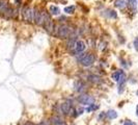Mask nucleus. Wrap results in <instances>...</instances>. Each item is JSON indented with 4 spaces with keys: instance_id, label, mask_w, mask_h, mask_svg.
<instances>
[{
    "instance_id": "obj_1",
    "label": "nucleus",
    "mask_w": 138,
    "mask_h": 125,
    "mask_svg": "<svg viewBox=\"0 0 138 125\" xmlns=\"http://www.w3.org/2000/svg\"><path fill=\"white\" fill-rule=\"evenodd\" d=\"M73 29L68 24H59V25H55L54 27V34L59 39H67L70 38L73 33Z\"/></svg>"
},
{
    "instance_id": "obj_2",
    "label": "nucleus",
    "mask_w": 138,
    "mask_h": 125,
    "mask_svg": "<svg viewBox=\"0 0 138 125\" xmlns=\"http://www.w3.org/2000/svg\"><path fill=\"white\" fill-rule=\"evenodd\" d=\"M77 55H78L77 60L84 67H90L91 65H94V62L96 61V57L92 53H83V52H81V53H79Z\"/></svg>"
},
{
    "instance_id": "obj_3",
    "label": "nucleus",
    "mask_w": 138,
    "mask_h": 125,
    "mask_svg": "<svg viewBox=\"0 0 138 125\" xmlns=\"http://www.w3.org/2000/svg\"><path fill=\"white\" fill-rule=\"evenodd\" d=\"M22 17L24 21L31 23L34 21V8L30 6H24L22 9Z\"/></svg>"
},
{
    "instance_id": "obj_4",
    "label": "nucleus",
    "mask_w": 138,
    "mask_h": 125,
    "mask_svg": "<svg viewBox=\"0 0 138 125\" xmlns=\"http://www.w3.org/2000/svg\"><path fill=\"white\" fill-rule=\"evenodd\" d=\"M43 26H44L45 30H46L48 33H50V34L54 33V27H55V25H54L53 20L51 19L50 15H48V16H47V18H46V20H45V22H44V24H43Z\"/></svg>"
},
{
    "instance_id": "obj_5",
    "label": "nucleus",
    "mask_w": 138,
    "mask_h": 125,
    "mask_svg": "<svg viewBox=\"0 0 138 125\" xmlns=\"http://www.w3.org/2000/svg\"><path fill=\"white\" fill-rule=\"evenodd\" d=\"M85 48H86V45L84 42L77 40L74 45V48H73V50H72V52H73L74 54H79V53H81V52H83L85 50Z\"/></svg>"
},
{
    "instance_id": "obj_6",
    "label": "nucleus",
    "mask_w": 138,
    "mask_h": 125,
    "mask_svg": "<svg viewBox=\"0 0 138 125\" xmlns=\"http://www.w3.org/2000/svg\"><path fill=\"white\" fill-rule=\"evenodd\" d=\"M60 109L63 115H69V116H72L75 113V110L72 107L70 102H63L62 104H60Z\"/></svg>"
},
{
    "instance_id": "obj_7",
    "label": "nucleus",
    "mask_w": 138,
    "mask_h": 125,
    "mask_svg": "<svg viewBox=\"0 0 138 125\" xmlns=\"http://www.w3.org/2000/svg\"><path fill=\"white\" fill-rule=\"evenodd\" d=\"M78 101L81 104H84V105H90V104L95 103V98L89 95H81L79 96Z\"/></svg>"
},
{
    "instance_id": "obj_8",
    "label": "nucleus",
    "mask_w": 138,
    "mask_h": 125,
    "mask_svg": "<svg viewBox=\"0 0 138 125\" xmlns=\"http://www.w3.org/2000/svg\"><path fill=\"white\" fill-rule=\"evenodd\" d=\"M87 86H86V83L82 80H76L74 82V90L77 93H83L86 91Z\"/></svg>"
},
{
    "instance_id": "obj_9",
    "label": "nucleus",
    "mask_w": 138,
    "mask_h": 125,
    "mask_svg": "<svg viewBox=\"0 0 138 125\" xmlns=\"http://www.w3.org/2000/svg\"><path fill=\"white\" fill-rule=\"evenodd\" d=\"M87 80L92 82V83H101L102 82V78L100 77V76L95 75V74H89L87 76Z\"/></svg>"
},
{
    "instance_id": "obj_10",
    "label": "nucleus",
    "mask_w": 138,
    "mask_h": 125,
    "mask_svg": "<svg viewBox=\"0 0 138 125\" xmlns=\"http://www.w3.org/2000/svg\"><path fill=\"white\" fill-rule=\"evenodd\" d=\"M49 13L53 16H57L60 14V9L58 6H55V5H50L49 6Z\"/></svg>"
},
{
    "instance_id": "obj_11",
    "label": "nucleus",
    "mask_w": 138,
    "mask_h": 125,
    "mask_svg": "<svg viewBox=\"0 0 138 125\" xmlns=\"http://www.w3.org/2000/svg\"><path fill=\"white\" fill-rule=\"evenodd\" d=\"M51 122L53 123V125H65V124L63 123L62 119H61L60 117H57V116H56V117H53Z\"/></svg>"
},
{
    "instance_id": "obj_12",
    "label": "nucleus",
    "mask_w": 138,
    "mask_h": 125,
    "mask_svg": "<svg viewBox=\"0 0 138 125\" xmlns=\"http://www.w3.org/2000/svg\"><path fill=\"white\" fill-rule=\"evenodd\" d=\"M115 6L120 9L126 8V1L125 0H115Z\"/></svg>"
},
{
    "instance_id": "obj_13",
    "label": "nucleus",
    "mask_w": 138,
    "mask_h": 125,
    "mask_svg": "<svg viewBox=\"0 0 138 125\" xmlns=\"http://www.w3.org/2000/svg\"><path fill=\"white\" fill-rule=\"evenodd\" d=\"M123 75H124V72H123V71H116V72H114V73L112 74V78L114 79L115 81H118L119 78L122 77Z\"/></svg>"
},
{
    "instance_id": "obj_14",
    "label": "nucleus",
    "mask_w": 138,
    "mask_h": 125,
    "mask_svg": "<svg viewBox=\"0 0 138 125\" xmlns=\"http://www.w3.org/2000/svg\"><path fill=\"white\" fill-rule=\"evenodd\" d=\"M106 116L108 117L109 119H115V118L117 117V113L115 112V110H109V112L106 114Z\"/></svg>"
},
{
    "instance_id": "obj_15",
    "label": "nucleus",
    "mask_w": 138,
    "mask_h": 125,
    "mask_svg": "<svg viewBox=\"0 0 138 125\" xmlns=\"http://www.w3.org/2000/svg\"><path fill=\"white\" fill-rule=\"evenodd\" d=\"M128 2H129V6L132 9L136 10V8H137V0H128Z\"/></svg>"
},
{
    "instance_id": "obj_16",
    "label": "nucleus",
    "mask_w": 138,
    "mask_h": 125,
    "mask_svg": "<svg viewBox=\"0 0 138 125\" xmlns=\"http://www.w3.org/2000/svg\"><path fill=\"white\" fill-rule=\"evenodd\" d=\"M75 12V6L74 5H71V6H67L64 8V13L67 14H73Z\"/></svg>"
},
{
    "instance_id": "obj_17",
    "label": "nucleus",
    "mask_w": 138,
    "mask_h": 125,
    "mask_svg": "<svg viewBox=\"0 0 138 125\" xmlns=\"http://www.w3.org/2000/svg\"><path fill=\"white\" fill-rule=\"evenodd\" d=\"M98 109V105H97V104H95V103H92V104H90V105H89L88 107H87V112L89 113V112H91V110H95V109Z\"/></svg>"
},
{
    "instance_id": "obj_18",
    "label": "nucleus",
    "mask_w": 138,
    "mask_h": 125,
    "mask_svg": "<svg viewBox=\"0 0 138 125\" xmlns=\"http://www.w3.org/2000/svg\"><path fill=\"white\" fill-rule=\"evenodd\" d=\"M134 47H135L136 50H138V38L134 40Z\"/></svg>"
},
{
    "instance_id": "obj_19",
    "label": "nucleus",
    "mask_w": 138,
    "mask_h": 125,
    "mask_svg": "<svg viewBox=\"0 0 138 125\" xmlns=\"http://www.w3.org/2000/svg\"><path fill=\"white\" fill-rule=\"evenodd\" d=\"M124 125H134L132 121H129V120H126L125 122H124Z\"/></svg>"
},
{
    "instance_id": "obj_20",
    "label": "nucleus",
    "mask_w": 138,
    "mask_h": 125,
    "mask_svg": "<svg viewBox=\"0 0 138 125\" xmlns=\"http://www.w3.org/2000/svg\"><path fill=\"white\" fill-rule=\"evenodd\" d=\"M82 112H83V109H77V115H81V114H82Z\"/></svg>"
},
{
    "instance_id": "obj_21",
    "label": "nucleus",
    "mask_w": 138,
    "mask_h": 125,
    "mask_svg": "<svg viewBox=\"0 0 138 125\" xmlns=\"http://www.w3.org/2000/svg\"><path fill=\"white\" fill-rule=\"evenodd\" d=\"M136 114H137V116H138V104H137V106H136Z\"/></svg>"
},
{
    "instance_id": "obj_22",
    "label": "nucleus",
    "mask_w": 138,
    "mask_h": 125,
    "mask_svg": "<svg viewBox=\"0 0 138 125\" xmlns=\"http://www.w3.org/2000/svg\"><path fill=\"white\" fill-rule=\"evenodd\" d=\"M24 125H33V124L30 123V122H28V123H26V124H24Z\"/></svg>"
},
{
    "instance_id": "obj_23",
    "label": "nucleus",
    "mask_w": 138,
    "mask_h": 125,
    "mask_svg": "<svg viewBox=\"0 0 138 125\" xmlns=\"http://www.w3.org/2000/svg\"><path fill=\"white\" fill-rule=\"evenodd\" d=\"M137 96H138V91H137Z\"/></svg>"
}]
</instances>
